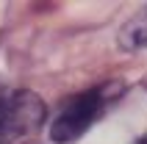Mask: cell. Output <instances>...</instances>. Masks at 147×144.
I'll return each instance as SVG.
<instances>
[{
	"instance_id": "cell-1",
	"label": "cell",
	"mask_w": 147,
	"mask_h": 144,
	"mask_svg": "<svg viewBox=\"0 0 147 144\" xmlns=\"http://www.w3.org/2000/svg\"><path fill=\"white\" fill-rule=\"evenodd\" d=\"M114 92H119V86H97L89 89V92H81V94L69 97L58 116L50 125V136L58 144H69L75 139H81L86 130L100 119V114L108 108V103L114 100Z\"/></svg>"
},
{
	"instance_id": "cell-2",
	"label": "cell",
	"mask_w": 147,
	"mask_h": 144,
	"mask_svg": "<svg viewBox=\"0 0 147 144\" xmlns=\"http://www.w3.org/2000/svg\"><path fill=\"white\" fill-rule=\"evenodd\" d=\"M47 116V105L28 89H8L0 80V144L36 133Z\"/></svg>"
},
{
	"instance_id": "cell-3",
	"label": "cell",
	"mask_w": 147,
	"mask_h": 144,
	"mask_svg": "<svg viewBox=\"0 0 147 144\" xmlns=\"http://www.w3.org/2000/svg\"><path fill=\"white\" fill-rule=\"evenodd\" d=\"M139 144H147V133H144V136H142V139H139Z\"/></svg>"
}]
</instances>
